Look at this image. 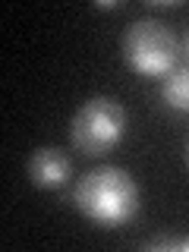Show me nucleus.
<instances>
[{
    "instance_id": "nucleus-1",
    "label": "nucleus",
    "mask_w": 189,
    "mask_h": 252,
    "mask_svg": "<svg viewBox=\"0 0 189 252\" xmlns=\"http://www.w3.org/2000/svg\"><path fill=\"white\" fill-rule=\"evenodd\" d=\"M139 186L123 167L101 164L76 183V208L98 227H123L139 215Z\"/></svg>"
},
{
    "instance_id": "nucleus-2",
    "label": "nucleus",
    "mask_w": 189,
    "mask_h": 252,
    "mask_svg": "<svg viewBox=\"0 0 189 252\" xmlns=\"http://www.w3.org/2000/svg\"><path fill=\"white\" fill-rule=\"evenodd\" d=\"M177 35L167 22L155 19V16H139L126 26L123 35V57L129 63L132 73L155 79V76H167L177 66Z\"/></svg>"
},
{
    "instance_id": "nucleus-3",
    "label": "nucleus",
    "mask_w": 189,
    "mask_h": 252,
    "mask_svg": "<svg viewBox=\"0 0 189 252\" xmlns=\"http://www.w3.org/2000/svg\"><path fill=\"white\" fill-rule=\"evenodd\" d=\"M69 136L79 152L101 158L110 148L120 145L126 136V110L120 101L107 98V94H94L82 107L76 110L73 123H69Z\"/></svg>"
},
{
    "instance_id": "nucleus-4",
    "label": "nucleus",
    "mask_w": 189,
    "mask_h": 252,
    "mask_svg": "<svg viewBox=\"0 0 189 252\" xmlns=\"http://www.w3.org/2000/svg\"><path fill=\"white\" fill-rule=\"evenodd\" d=\"M29 177L38 189H57L69 177V158L60 148H38L29 158Z\"/></svg>"
},
{
    "instance_id": "nucleus-5",
    "label": "nucleus",
    "mask_w": 189,
    "mask_h": 252,
    "mask_svg": "<svg viewBox=\"0 0 189 252\" xmlns=\"http://www.w3.org/2000/svg\"><path fill=\"white\" fill-rule=\"evenodd\" d=\"M161 101L173 114H189V66H173L161 82Z\"/></svg>"
},
{
    "instance_id": "nucleus-6",
    "label": "nucleus",
    "mask_w": 189,
    "mask_h": 252,
    "mask_svg": "<svg viewBox=\"0 0 189 252\" xmlns=\"http://www.w3.org/2000/svg\"><path fill=\"white\" fill-rule=\"evenodd\" d=\"M117 6H120L117 0H101V3H98V10H117Z\"/></svg>"
},
{
    "instance_id": "nucleus-7",
    "label": "nucleus",
    "mask_w": 189,
    "mask_h": 252,
    "mask_svg": "<svg viewBox=\"0 0 189 252\" xmlns=\"http://www.w3.org/2000/svg\"><path fill=\"white\" fill-rule=\"evenodd\" d=\"M177 249H189V236H183V240H177Z\"/></svg>"
},
{
    "instance_id": "nucleus-8",
    "label": "nucleus",
    "mask_w": 189,
    "mask_h": 252,
    "mask_svg": "<svg viewBox=\"0 0 189 252\" xmlns=\"http://www.w3.org/2000/svg\"><path fill=\"white\" fill-rule=\"evenodd\" d=\"M186 66H189V35H186Z\"/></svg>"
},
{
    "instance_id": "nucleus-9",
    "label": "nucleus",
    "mask_w": 189,
    "mask_h": 252,
    "mask_svg": "<svg viewBox=\"0 0 189 252\" xmlns=\"http://www.w3.org/2000/svg\"><path fill=\"white\" fill-rule=\"evenodd\" d=\"M186 161H189V142H186Z\"/></svg>"
}]
</instances>
